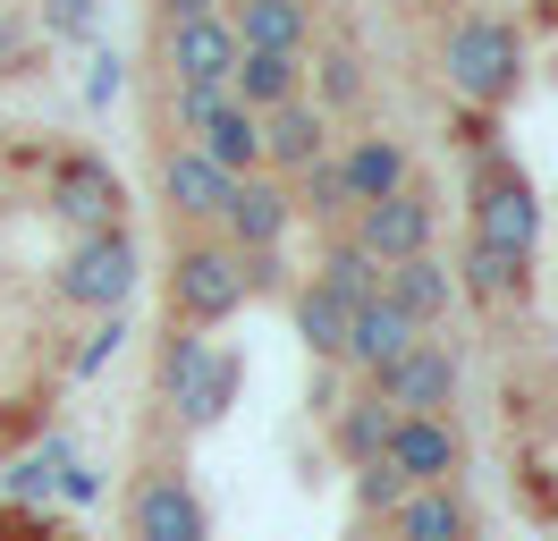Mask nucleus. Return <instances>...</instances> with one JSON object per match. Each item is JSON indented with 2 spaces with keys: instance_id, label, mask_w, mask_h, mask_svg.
Instances as JSON below:
<instances>
[{
  "instance_id": "nucleus-1",
  "label": "nucleus",
  "mask_w": 558,
  "mask_h": 541,
  "mask_svg": "<svg viewBox=\"0 0 558 541\" xmlns=\"http://www.w3.org/2000/svg\"><path fill=\"white\" fill-rule=\"evenodd\" d=\"M440 76H449L457 101H474V110H499V101H517L524 85V34L508 17H457L440 34Z\"/></svg>"
},
{
  "instance_id": "nucleus-2",
  "label": "nucleus",
  "mask_w": 558,
  "mask_h": 541,
  "mask_svg": "<svg viewBox=\"0 0 558 541\" xmlns=\"http://www.w3.org/2000/svg\"><path fill=\"white\" fill-rule=\"evenodd\" d=\"M245 304V254L220 237H178L170 254V322L178 330H220Z\"/></svg>"
},
{
  "instance_id": "nucleus-3",
  "label": "nucleus",
  "mask_w": 558,
  "mask_h": 541,
  "mask_svg": "<svg viewBox=\"0 0 558 541\" xmlns=\"http://www.w3.org/2000/svg\"><path fill=\"white\" fill-rule=\"evenodd\" d=\"M474 237L483 245H508V254H533V237H542V203H533V178H524L508 153H474Z\"/></svg>"
},
{
  "instance_id": "nucleus-4",
  "label": "nucleus",
  "mask_w": 558,
  "mask_h": 541,
  "mask_svg": "<svg viewBox=\"0 0 558 541\" xmlns=\"http://www.w3.org/2000/svg\"><path fill=\"white\" fill-rule=\"evenodd\" d=\"M161 389H170L178 414L204 432V423H220L229 398H238V356H220L204 330H178L170 347H161Z\"/></svg>"
},
{
  "instance_id": "nucleus-5",
  "label": "nucleus",
  "mask_w": 558,
  "mask_h": 541,
  "mask_svg": "<svg viewBox=\"0 0 558 541\" xmlns=\"http://www.w3.org/2000/svg\"><path fill=\"white\" fill-rule=\"evenodd\" d=\"M60 297L85 304V313H119L136 297V237L128 229H85L60 263Z\"/></svg>"
},
{
  "instance_id": "nucleus-6",
  "label": "nucleus",
  "mask_w": 558,
  "mask_h": 541,
  "mask_svg": "<svg viewBox=\"0 0 558 541\" xmlns=\"http://www.w3.org/2000/svg\"><path fill=\"white\" fill-rule=\"evenodd\" d=\"M457 381H465V356H457L449 338H415V347H407L373 389H381L398 414H449V406H457Z\"/></svg>"
},
{
  "instance_id": "nucleus-7",
  "label": "nucleus",
  "mask_w": 558,
  "mask_h": 541,
  "mask_svg": "<svg viewBox=\"0 0 558 541\" xmlns=\"http://www.w3.org/2000/svg\"><path fill=\"white\" fill-rule=\"evenodd\" d=\"M51 212H60L69 229H119L128 187H119V169H110L102 153H60V161H51Z\"/></svg>"
},
{
  "instance_id": "nucleus-8",
  "label": "nucleus",
  "mask_w": 558,
  "mask_h": 541,
  "mask_svg": "<svg viewBox=\"0 0 558 541\" xmlns=\"http://www.w3.org/2000/svg\"><path fill=\"white\" fill-rule=\"evenodd\" d=\"M288 220H296V195L279 187L271 169H245V178H229V203H220V229H229V245H238V254H279Z\"/></svg>"
},
{
  "instance_id": "nucleus-9",
  "label": "nucleus",
  "mask_w": 558,
  "mask_h": 541,
  "mask_svg": "<svg viewBox=\"0 0 558 541\" xmlns=\"http://www.w3.org/2000/svg\"><path fill=\"white\" fill-rule=\"evenodd\" d=\"M381 457L407 473V491H423V482H457V473H465V432H457L449 414H398L389 440H381Z\"/></svg>"
},
{
  "instance_id": "nucleus-10",
  "label": "nucleus",
  "mask_w": 558,
  "mask_h": 541,
  "mask_svg": "<svg viewBox=\"0 0 558 541\" xmlns=\"http://www.w3.org/2000/svg\"><path fill=\"white\" fill-rule=\"evenodd\" d=\"M355 245L373 263H407V254H432V195L423 187H398L381 203H355Z\"/></svg>"
},
{
  "instance_id": "nucleus-11",
  "label": "nucleus",
  "mask_w": 558,
  "mask_h": 541,
  "mask_svg": "<svg viewBox=\"0 0 558 541\" xmlns=\"http://www.w3.org/2000/svg\"><path fill=\"white\" fill-rule=\"evenodd\" d=\"M161 60H170V85H229V68H238V34H229L220 9L178 17V26H161Z\"/></svg>"
},
{
  "instance_id": "nucleus-12",
  "label": "nucleus",
  "mask_w": 558,
  "mask_h": 541,
  "mask_svg": "<svg viewBox=\"0 0 558 541\" xmlns=\"http://www.w3.org/2000/svg\"><path fill=\"white\" fill-rule=\"evenodd\" d=\"M128 533L136 541H211V516L178 473H144L136 500H128Z\"/></svg>"
},
{
  "instance_id": "nucleus-13",
  "label": "nucleus",
  "mask_w": 558,
  "mask_h": 541,
  "mask_svg": "<svg viewBox=\"0 0 558 541\" xmlns=\"http://www.w3.org/2000/svg\"><path fill=\"white\" fill-rule=\"evenodd\" d=\"M415 338H423V330H415V322H407V313L381 297V288H373V297H355V313H348V356H339V364L364 372V381H381V372L398 364V356H407Z\"/></svg>"
},
{
  "instance_id": "nucleus-14",
  "label": "nucleus",
  "mask_w": 558,
  "mask_h": 541,
  "mask_svg": "<svg viewBox=\"0 0 558 541\" xmlns=\"http://www.w3.org/2000/svg\"><path fill=\"white\" fill-rule=\"evenodd\" d=\"M330 153V110H314V101H279V110H263V169H279V178H296L305 161H322Z\"/></svg>"
},
{
  "instance_id": "nucleus-15",
  "label": "nucleus",
  "mask_w": 558,
  "mask_h": 541,
  "mask_svg": "<svg viewBox=\"0 0 558 541\" xmlns=\"http://www.w3.org/2000/svg\"><path fill=\"white\" fill-rule=\"evenodd\" d=\"M186 135H195V153H204V161H220L229 178L263 169V119H254L238 94H220V101H211V110H204V119H195Z\"/></svg>"
},
{
  "instance_id": "nucleus-16",
  "label": "nucleus",
  "mask_w": 558,
  "mask_h": 541,
  "mask_svg": "<svg viewBox=\"0 0 558 541\" xmlns=\"http://www.w3.org/2000/svg\"><path fill=\"white\" fill-rule=\"evenodd\" d=\"M381 297L398 304L415 330H432V322H449V304H457V270L440 263V254H407V263L381 270Z\"/></svg>"
},
{
  "instance_id": "nucleus-17",
  "label": "nucleus",
  "mask_w": 558,
  "mask_h": 541,
  "mask_svg": "<svg viewBox=\"0 0 558 541\" xmlns=\"http://www.w3.org/2000/svg\"><path fill=\"white\" fill-rule=\"evenodd\" d=\"M161 203H170V220H220V203H229V169L204 161L195 144H178V153H161Z\"/></svg>"
},
{
  "instance_id": "nucleus-18",
  "label": "nucleus",
  "mask_w": 558,
  "mask_h": 541,
  "mask_svg": "<svg viewBox=\"0 0 558 541\" xmlns=\"http://www.w3.org/2000/svg\"><path fill=\"white\" fill-rule=\"evenodd\" d=\"M229 34L245 51H305L314 43V0H229Z\"/></svg>"
},
{
  "instance_id": "nucleus-19",
  "label": "nucleus",
  "mask_w": 558,
  "mask_h": 541,
  "mask_svg": "<svg viewBox=\"0 0 558 541\" xmlns=\"http://www.w3.org/2000/svg\"><path fill=\"white\" fill-rule=\"evenodd\" d=\"M229 94L263 119V110H279V101L305 94V51H245L238 43V68H229Z\"/></svg>"
},
{
  "instance_id": "nucleus-20",
  "label": "nucleus",
  "mask_w": 558,
  "mask_h": 541,
  "mask_svg": "<svg viewBox=\"0 0 558 541\" xmlns=\"http://www.w3.org/2000/svg\"><path fill=\"white\" fill-rule=\"evenodd\" d=\"M389 533L398 541H474V516L457 500V482H423V491H407L389 507Z\"/></svg>"
},
{
  "instance_id": "nucleus-21",
  "label": "nucleus",
  "mask_w": 558,
  "mask_h": 541,
  "mask_svg": "<svg viewBox=\"0 0 558 541\" xmlns=\"http://www.w3.org/2000/svg\"><path fill=\"white\" fill-rule=\"evenodd\" d=\"M339 178H348L355 203H381V195H398V187H415V161H407L398 135H355L348 153H339Z\"/></svg>"
},
{
  "instance_id": "nucleus-22",
  "label": "nucleus",
  "mask_w": 558,
  "mask_h": 541,
  "mask_svg": "<svg viewBox=\"0 0 558 541\" xmlns=\"http://www.w3.org/2000/svg\"><path fill=\"white\" fill-rule=\"evenodd\" d=\"M457 297H474V304H490V313H508V304L524 297V254L465 237V254H457Z\"/></svg>"
},
{
  "instance_id": "nucleus-23",
  "label": "nucleus",
  "mask_w": 558,
  "mask_h": 541,
  "mask_svg": "<svg viewBox=\"0 0 558 541\" xmlns=\"http://www.w3.org/2000/svg\"><path fill=\"white\" fill-rule=\"evenodd\" d=\"M288 313H296V338H305V356H314V364H339V356H348V313L355 304L339 297V288H296V304H288Z\"/></svg>"
},
{
  "instance_id": "nucleus-24",
  "label": "nucleus",
  "mask_w": 558,
  "mask_h": 541,
  "mask_svg": "<svg viewBox=\"0 0 558 541\" xmlns=\"http://www.w3.org/2000/svg\"><path fill=\"white\" fill-rule=\"evenodd\" d=\"M389 423H398V406H389L381 389H373V398L339 406V423H330V440H339V457H348V466H364V457H381Z\"/></svg>"
},
{
  "instance_id": "nucleus-25",
  "label": "nucleus",
  "mask_w": 558,
  "mask_h": 541,
  "mask_svg": "<svg viewBox=\"0 0 558 541\" xmlns=\"http://www.w3.org/2000/svg\"><path fill=\"white\" fill-rule=\"evenodd\" d=\"M381 270H389V263H373L355 237H339V245L322 254V288H339V297L355 304V297H373V288H381Z\"/></svg>"
},
{
  "instance_id": "nucleus-26",
  "label": "nucleus",
  "mask_w": 558,
  "mask_h": 541,
  "mask_svg": "<svg viewBox=\"0 0 558 541\" xmlns=\"http://www.w3.org/2000/svg\"><path fill=\"white\" fill-rule=\"evenodd\" d=\"M296 178H305V187H296V203H305L314 220H348V212H355V195H348V178H339V161H330V153H322V161H305Z\"/></svg>"
},
{
  "instance_id": "nucleus-27",
  "label": "nucleus",
  "mask_w": 558,
  "mask_h": 541,
  "mask_svg": "<svg viewBox=\"0 0 558 541\" xmlns=\"http://www.w3.org/2000/svg\"><path fill=\"white\" fill-rule=\"evenodd\" d=\"M355 101H364V60H355V51H322L314 110H355Z\"/></svg>"
},
{
  "instance_id": "nucleus-28",
  "label": "nucleus",
  "mask_w": 558,
  "mask_h": 541,
  "mask_svg": "<svg viewBox=\"0 0 558 541\" xmlns=\"http://www.w3.org/2000/svg\"><path fill=\"white\" fill-rule=\"evenodd\" d=\"M102 0H43V43H94Z\"/></svg>"
},
{
  "instance_id": "nucleus-29",
  "label": "nucleus",
  "mask_w": 558,
  "mask_h": 541,
  "mask_svg": "<svg viewBox=\"0 0 558 541\" xmlns=\"http://www.w3.org/2000/svg\"><path fill=\"white\" fill-rule=\"evenodd\" d=\"M355 500L373 507V516H389V507L407 500V473L389 466V457H364V466H355Z\"/></svg>"
},
{
  "instance_id": "nucleus-30",
  "label": "nucleus",
  "mask_w": 558,
  "mask_h": 541,
  "mask_svg": "<svg viewBox=\"0 0 558 541\" xmlns=\"http://www.w3.org/2000/svg\"><path fill=\"white\" fill-rule=\"evenodd\" d=\"M60 466H69V448H60V440H43L35 457H17V466H9V491H17V500H35V491L60 482Z\"/></svg>"
},
{
  "instance_id": "nucleus-31",
  "label": "nucleus",
  "mask_w": 558,
  "mask_h": 541,
  "mask_svg": "<svg viewBox=\"0 0 558 541\" xmlns=\"http://www.w3.org/2000/svg\"><path fill=\"white\" fill-rule=\"evenodd\" d=\"M119 338H128V322H119V313H102V322H94V330H85V347H76V372H85V381H94V372H102L110 356H119Z\"/></svg>"
},
{
  "instance_id": "nucleus-32",
  "label": "nucleus",
  "mask_w": 558,
  "mask_h": 541,
  "mask_svg": "<svg viewBox=\"0 0 558 541\" xmlns=\"http://www.w3.org/2000/svg\"><path fill=\"white\" fill-rule=\"evenodd\" d=\"M119 85H128V60H119V51H94V68H85V101L102 110V101H119Z\"/></svg>"
},
{
  "instance_id": "nucleus-33",
  "label": "nucleus",
  "mask_w": 558,
  "mask_h": 541,
  "mask_svg": "<svg viewBox=\"0 0 558 541\" xmlns=\"http://www.w3.org/2000/svg\"><path fill=\"white\" fill-rule=\"evenodd\" d=\"M0 76H26V26L0 17Z\"/></svg>"
},
{
  "instance_id": "nucleus-34",
  "label": "nucleus",
  "mask_w": 558,
  "mask_h": 541,
  "mask_svg": "<svg viewBox=\"0 0 558 541\" xmlns=\"http://www.w3.org/2000/svg\"><path fill=\"white\" fill-rule=\"evenodd\" d=\"M204 9H220V0H161V26H178V17H204Z\"/></svg>"
},
{
  "instance_id": "nucleus-35",
  "label": "nucleus",
  "mask_w": 558,
  "mask_h": 541,
  "mask_svg": "<svg viewBox=\"0 0 558 541\" xmlns=\"http://www.w3.org/2000/svg\"><path fill=\"white\" fill-rule=\"evenodd\" d=\"M533 17H542V26H558V0H533Z\"/></svg>"
}]
</instances>
